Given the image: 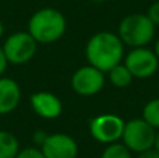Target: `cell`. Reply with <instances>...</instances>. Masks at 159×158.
<instances>
[{
  "instance_id": "cell-1",
  "label": "cell",
  "mask_w": 159,
  "mask_h": 158,
  "mask_svg": "<svg viewBox=\"0 0 159 158\" xmlns=\"http://www.w3.org/2000/svg\"><path fill=\"white\" fill-rule=\"evenodd\" d=\"M124 56V44L120 36L109 31H102L91 36L85 46L88 64L107 73L116 64L121 63Z\"/></svg>"
},
{
  "instance_id": "cell-2",
  "label": "cell",
  "mask_w": 159,
  "mask_h": 158,
  "mask_svg": "<svg viewBox=\"0 0 159 158\" xmlns=\"http://www.w3.org/2000/svg\"><path fill=\"white\" fill-rule=\"evenodd\" d=\"M66 27V18L60 11L45 7L32 14L28 22V32L38 44H52L64 35Z\"/></svg>"
},
{
  "instance_id": "cell-3",
  "label": "cell",
  "mask_w": 159,
  "mask_h": 158,
  "mask_svg": "<svg viewBox=\"0 0 159 158\" xmlns=\"http://www.w3.org/2000/svg\"><path fill=\"white\" fill-rule=\"evenodd\" d=\"M117 35L127 46H147L155 35V24L147 14H130L120 21Z\"/></svg>"
},
{
  "instance_id": "cell-4",
  "label": "cell",
  "mask_w": 159,
  "mask_h": 158,
  "mask_svg": "<svg viewBox=\"0 0 159 158\" xmlns=\"http://www.w3.org/2000/svg\"><path fill=\"white\" fill-rule=\"evenodd\" d=\"M155 137L157 129L149 125L145 119L138 118L126 122L121 140L131 153H141L154 147Z\"/></svg>"
},
{
  "instance_id": "cell-5",
  "label": "cell",
  "mask_w": 159,
  "mask_h": 158,
  "mask_svg": "<svg viewBox=\"0 0 159 158\" xmlns=\"http://www.w3.org/2000/svg\"><path fill=\"white\" fill-rule=\"evenodd\" d=\"M3 50L8 63L24 64L35 56L38 49V42L32 38L30 32H14L3 44Z\"/></svg>"
},
{
  "instance_id": "cell-6",
  "label": "cell",
  "mask_w": 159,
  "mask_h": 158,
  "mask_svg": "<svg viewBox=\"0 0 159 158\" xmlns=\"http://www.w3.org/2000/svg\"><path fill=\"white\" fill-rule=\"evenodd\" d=\"M124 125L126 122L117 115L103 114L91 119L89 133L96 142L110 144V143H116L121 139Z\"/></svg>"
},
{
  "instance_id": "cell-7",
  "label": "cell",
  "mask_w": 159,
  "mask_h": 158,
  "mask_svg": "<svg viewBox=\"0 0 159 158\" xmlns=\"http://www.w3.org/2000/svg\"><path fill=\"white\" fill-rule=\"evenodd\" d=\"M124 64L135 78H148L155 74L159 67V59L154 50L145 46L133 48L124 59Z\"/></svg>"
},
{
  "instance_id": "cell-8",
  "label": "cell",
  "mask_w": 159,
  "mask_h": 158,
  "mask_svg": "<svg viewBox=\"0 0 159 158\" xmlns=\"http://www.w3.org/2000/svg\"><path fill=\"white\" fill-rule=\"evenodd\" d=\"M105 86V73L87 64L80 67L71 77V87L75 94L82 97H92L102 91Z\"/></svg>"
},
{
  "instance_id": "cell-9",
  "label": "cell",
  "mask_w": 159,
  "mask_h": 158,
  "mask_svg": "<svg viewBox=\"0 0 159 158\" xmlns=\"http://www.w3.org/2000/svg\"><path fill=\"white\" fill-rule=\"evenodd\" d=\"M39 148L46 158H77L78 156L77 142L66 133L49 134Z\"/></svg>"
},
{
  "instance_id": "cell-10",
  "label": "cell",
  "mask_w": 159,
  "mask_h": 158,
  "mask_svg": "<svg viewBox=\"0 0 159 158\" xmlns=\"http://www.w3.org/2000/svg\"><path fill=\"white\" fill-rule=\"evenodd\" d=\"M30 102L34 112L43 119H56L63 111V104L60 98L49 91H38L32 94Z\"/></svg>"
},
{
  "instance_id": "cell-11",
  "label": "cell",
  "mask_w": 159,
  "mask_h": 158,
  "mask_svg": "<svg viewBox=\"0 0 159 158\" xmlns=\"http://www.w3.org/2000/svg\"><path fill=\"white\" fill-rule=\"evenodd\" d=\"M21 88L13 78L0 77V115H7L18 106Z\"/></svg>"
},
{
  "instance_id": "cell-12",
  "label": "cell",
  "mask_w": 159,
  "mask_h": 158,
  "mask_svg": "<svg viewBox=\"0 0 159 158\" xmlns=\"http://www.w3.org/2000/svg\"><path fill=\"white\" fill-rule=\"evenodd\" d=\"M20 151V143L13 133L0 130V158H16Z\"/></svg>"
},
{
  "instance_id": "cell-13",
  "label": "cell",
  "mask_w": 159,
  "mask_h": 158,
  "mask_svg": "<svg viewBox=\"0 0 159 158\" xmlns=\"http://www.w3.org/2000/svg\"><path fill=\"white\" fill-rule=\"evenodd\" d=\"M107 74H109L110 83L115 87H117V88H124V87H127L133 81V78H134V76L127 69L126 64H121V63L116 64L113 69H110L109 72H107Z\"/></svg>"
},
{
  "instance_id": "cell-14",
  "label": "cell",
  "mask_w": 159,
  "mask_h": 158,
  "mask_svg": "<svg viewBox=\"0 0 159 158\" xmlns=\"http://www.w3.org/2000/svg\"><path fill=\"white\" fill-rule=\"evenodd\" d=\"M143 119H145L149 125L159 130V98L147 102L143 109Z\"/></svg>"
},
{
  "instance_id": "cell-15",
  "label": "cell",
  "mask_w": 159,
  "mask_h": 158,
  "mask_svg": "<svg viewBox=\"0 0 159 158\" xmlns=\"http://www.w3.org/2000/svg\"><path fill=\"white\" fill-rule=\"evenodd\" d=\"M101 158H131V151L124 146V143H110L103 150Z\"/></svg>"
},
{
  "instance_id": "cell-16",
  "label": "cell",
  "mask_w": 159,
  "mask_h": 158,
  "mask_svg": "<svg viewBox=\"0 0 159 158\" xmlns=\"http://www.w3.org/2000/svg\"><path fill=\"white\" fill-rule=\"evenodd\" d=\"M16 158H46L43 156L41 148L38 147H27L24 150H20Z\"/></svg>"
},
{
  "instance_id": "cell-17",
  "label": "cell",
  "mask_w": 159,
  "mask_h": 158,
  "mask_svg": "<svg viewBox=\"0 0 159 158\" xmlns=\"http://www.w3.org/2000/svg\"><path fill=\"white\" fill-rule=\"evenodd\" d=\"M147 16H148V18L155 24V27L159 25V0L154 2L151 6H149Z\"/></svg>"
},
{
  "instance_id": "cell-18",
  "label": "cell",
  "mask_w": 159,
  "mask_h": 158,
  "mask_svg": "<svg viewBox=\"0 0 159 158\" xmlns=\"http://www.w3.org/2000/svg\"><path fill=\"white\" fill-rule=\"evenodd\" d=\"M48 136H49V134H48L45 130H36L35 133H34V136H32V140H34V143H35L38 147H41V146L45 143V140H46Z\"/></svg>"
},
{
  "instance_id": "cell-19",
  "label": "cell",
  "mask_w": 159,
  "mask_h": 158,
  "mask_svg": "<svg viewBox=\"0 0 159 158\" xmlns=\"http://www.w3.org/2000/svg\"><path fill=\"white\" fill-rule=\"evenodd\" d=\"M135 158H159V153L155 147L149 148V150L141 151V153H137V157Z\"/></svg>"
},
{
  "instance_id": "cell-20",
  "label": "cell",
  "mask_w": 159,
  "mask_h": 158,
  "mask_svg": "<svg viewBox=\"0 0 159 158\" xmlns=\"http://www.w3.org/2000/svg\"><path fill=\"white\" fill-rule=\"evenodd\" d=\"M7 64H8V60H7V58H6V55H4V50H3V48L0 46V77H2V74L6 72V69H7Z\"/></svg>"
},
{
  "instance_id": "cell-21",
  "label": "cell",
  "mask_w": 159,
  "mask_h": 158,
  "mask_svg": "<svg viewBox=\"0 0 159 158\" xmlns=\"http://www.w3.org/2000/svg\"><path fill=\"white\" fill-rule=\"evenodd\" d=\"M154 147L157 148L158 153H159V130H157V137H155V146Z\"/></svg>"
},
{
  "instance_id": "cell-22",
  "label": "cell",
  "mask_w": 159,
  "mask_h": 158,
  "mask_svg": "<svg viewBox=\"0 0 159 158\" xmlns=\"http://www.w3.org/2000/svg\"><path fill=\"white\" fill-rule=\"evenodd\" d=\"M154 52H155V55L158 56V59H159V38H158V41L155 42V48H154Z\"/></svg>"
},
{
  "instance_id": "cell-23",
  "label": "cell",
  "mask_w": 159,
  "mask_h": 158,
  "mask_svg": "<svg viewBox=\"0 0 159 158\" xmlns=\"http://www.w3.org/2000/svg\"><path fill=\"white\" fill-rule=\"evenodd\" d=\"M3 34H4V27H3V22L0 21V39H2Z\"/></svg>"
},
{
  "instance_id": "cell-24",
  "label": "cell",
  "mask_w": 159,
  "mask_h": 158,
  "mask_svg": "<svg viewBox=\"0 0 159 158\" xmlns=\"http://www.w3.org/2000/svg\"><path fill=\"white\" fill-rule=\"evenodd\" d=\"M91 2H95V3H99V2H105V0H91Z\"/></svg>"
}]
</instances>
